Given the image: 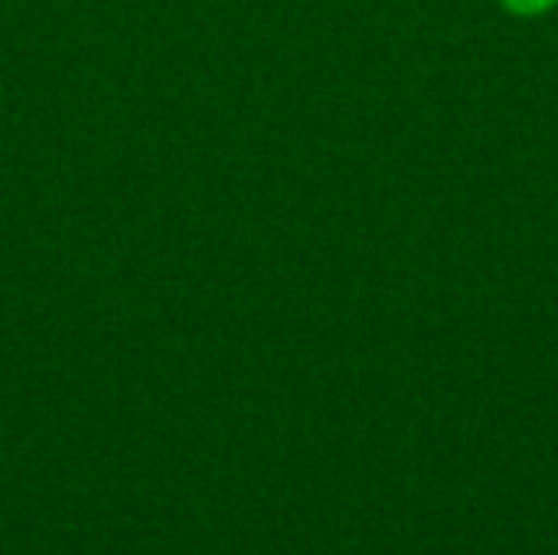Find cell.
<instances>
[{"mask_svg":"<svg viewBox=\"0 0 558 555\" xmlns=\"http://www.w3.org/2000/svg\"><path fill=\"white\" fill-rule=\"evenodd\" d=\"M517 3H523V7H539L543 0H517Z\"/></svg>","mask_w":558,"mask_h":555,"instance_id":"6da1fadb","label":"cell"}]
</instances>
